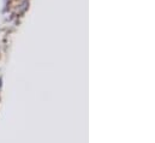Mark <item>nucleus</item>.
Returning <instances> with one entry per match:
<instances>
[{"mask_svg": "<svg viewBox=\"0 0 155 143\" xmlns=\"http://www.w3.org/2000/svg\"><path fill=\"white\" fill-rule=\"evenodd\" d=\"M0 87H1V78H0Z\"/></svg>", "mask_w": 155, "mask_h": 143, "instance_id": "nucleus-1", "label": "nucleus"}]
</instances>
